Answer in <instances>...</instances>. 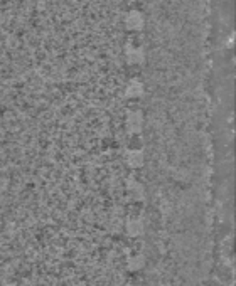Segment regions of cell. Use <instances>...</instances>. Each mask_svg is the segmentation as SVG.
I'll use <instances>...</instances> for the list:
<instances>
[{"instance_id":"6da1fadb","label":"cell","mask_w":236,"mask_h":286,"mask_svg":"<svg viewBox=\"0 0 236 286\" xmlns=\"http://www.w3.org/2000/svg\"><path fill=\"white\" fill-rule=\"evenodd\" d=\"M125 26H126V29H142L143 15L139 12V10H130V12L126 14Z\"/></svg>"}]
</instances>
